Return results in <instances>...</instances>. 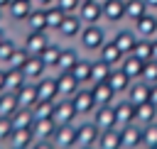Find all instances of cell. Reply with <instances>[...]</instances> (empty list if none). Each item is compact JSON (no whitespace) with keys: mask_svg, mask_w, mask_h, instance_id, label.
I'll use <instances>...</instances> for the list:
<instances>
[{"mask_svg":"<svg viewBox=\"0 0 157 149\" xmlns=\"http://www.w3.org/2000/svg\"><path fill=\"white\" fill-rule=\"evenodd\" d=\"M54 132H56V122H54L52 117H47V120H34V125H32L34 142H52Z\"/></svg>","mask_w":157,"mask_h":149,"instance_id":"ac0fdd59","label":"cell"},{"mask_svg":"<svg viewBox=\"0 0 157 149\" xmlns=\"http://www.w3.org/2000/svg\"><path fill=\"white\" fill-rule=\"evenodd\" d=\"M32 10H34V2H32V0H12V2L7 5V15H10L15 22H25Z\"/></svg>","mask_w":157,"mask_h":149,"instance_id":"7402d4cb","label":"cell"},{"mask_svg":"<svg viewBox=\"0 0 157 149\" xmlns=\"http://www.w3.org/2000/svg\"><path fill=\"white\" fill-rule=\"evenodd\" d=\"M140 81H142V83H147V85H155V83H157V59H150V61H145Z\"/></svg>","mask_w":157,"mask_h":149,"instance_id":"60d3db41","label":"cell"},{"mask_svg":"<svg viewBox=\"0 0 157 149\" xmlns=\"http://www.w3.org/2000/svg\"><path fill=\"white\" fill-rule=\"evenodd\" d=\"M54 5H56L59 10H64V12L69 15V12H76V10H78V5H81V0H56Z\"/></svg>","mask_w":157,"mask_h":149,"instance_id":"f6af8a7d","label":"cell"},{"mask_svg":"<svg viewBox=\"0 0 157 149\" xmlns=\"http://www.w3.org/2000/svg\"><path fill=\"white\" fill-rule=\"evenodd\" d=\"M132 56H137L140 61H150L152 59V42L150 39H140L137 37V42H135V46H132V51H130Z\"/></svg>","mask_w":157,"mask_h":149,"instance_id":"74e56055","label":"cell"},{"mask_svg":"<svg viewBox=\"0 0 157 149\" xmlns=\"http://www.w3.org/2000/svg\"><path fill=\"white\" fill-rule=\"evenodd\" d=\"M17 107H20L17 95L10 93V90H2V93H0V117H10Z\"/></svg>","mask_w":157,"mask_h":149,"instance_id":"836d02e7","label":"cell"},{"mask_svg":"<svg viewBox=\"0 0 157 149\" xmlns=\"http://www.w3.org/2000/svg\"><path fill=\"white\" fill-rule=\"evenodd\" d=\"M78 42L86 51H98L108 39H105V32L101 24H83L81 34H78Z\"/></svg>","mask_w":157,"mask_h":149,"instance_id":"6da1fadb","label":"cell"},{"mask_svg":"<svg viewBox=\"0 0 157 149\" xmlns=\"http://www.w3.org/2000/svg\"><path fill=\"white\" fill-rule=\"evenodd\" d=\"M52 120L56 122V127H61V125H76L78 115H76V110H74V105H71L69 98H59V100H54Z\"/></svg>","mask_w":157,"mask_h":149,"instance_id":"277c9868","label":"cell"},{"mask_svg":"<svg viewBox=\"0 0 157 149\" xmlns=\"http://www.w3.org/2000/svg\"><path fill=\"white\" fill-rule=\"evenodd\" d=\"M25 22H27L29 32H47V12H44V7H34Z\"/></svg>","mask_w":157,"mask_h":149,"instance_id":"1f68e13d","label":"cell"},{"mask_svg":"<svg viewBox=\"0 0 157 149\" xmlns=\"http://www.w3.org/2000/svg\"><path fill=\"white\" fill-rule=\"evenodd\" d=\"M20 71H22L25 81H29V83H37L42 76H47V71H49V68L42 64V59H39V56H32V54H29V56H27V61L20 66Z\"/></svg>","mask_w":157,"mask_h":149,"instance_id":"52a82bcc","label":"cell"},{"mask_svg":"<svg viewBox=\"0 0 157 149\" xmlns=\"http://www.w3.org/2000/svg\"><path fill=\"white\" fill-rule=\"evenodd\" d=\"M103 20L120 22L125 17V0H103Z\"/></svg>","mask_w":157,"mask_h":149,"instance_id":"603a6c76","label":"cell"},{"mask_svg":"<svg viewBox=\"0 0 157 149\" xmlns=\"http://www.w3.org/2000/svg\"><path fill=\"white\" fill-rule=\"evenodd\" d=\"M10 132H12V125H10V117H0V144H5V142H7V137H10Z\"/></svg>","mask_w":157,"mask_h":149,"instance_id":"bcb514c9","label":"cell"},{"mask_svg":"<svg viewBox=\"0 0 157 149\" xmlns=\"http://www.w3.org/2000/svg\"><path fill=\"white\" fill-rule=\"evenodd\" d=\"M71 105H74V110H76V115L78 117H88L93 110H96V103H93V93H91V88H86V85H81L71 98Z\"/></svg>","mask_w":157,"mask_h":149,"instance_id":"3957f363","label":"cell"},{"mask_svg":"<svg viewBox=\"0 0 157 149\" xmlns=\"http://www.w3.org/2000/svg\"><path fill=\"white\" fill-rule=\"evenodd\" d=\"M150 147H157V122L142 127V149H150Z\"/></svg>","mask_w":157,"mask_h":149,"instance_id":"7bdbcfd3","label":"cell"},{"mask_svg":"<svg viewBox=\"0 0 157 149\" xmlns=\"http://www.w3.org/2000/svg\"><path fill=\"white\" fill-rule=\"evenodd\" d=\"M44 12H47V29H59V24H61V20H64V10H59L56 5H52V7H44Z\"/></svg>","mask_w":157,"mask_h":149,"instance_id":"ab89813d","label":"cell"},{"mask_svg":"<svg viewBox=\"0 0 157 149\" xmlns=\"http://www.w3.org/2000/svg\"><path fill=\"white\" fill-rule=\"evenodd\" d=\"M25 83H27V81H25V76H22L20 68H5V90L17 93Z\"/></svg>","mask_w":157,"mask_h":149,"instance_id":"d6a6232c","label":"cell"},{"mask_svg":"<svg viewBox=\"0 0 157 149\" xmlns=\"http://www.w3.org/2000/svg\"><path fill=\"white\" fill-rule=\"evenodd\" d=\"M150 149H157V147H150Z\"/></svg>","mask_w":157,"mask_h":149,"instance_id":"91938a15","label":"cell"},{"mask_svg":"<svg viewBox=\"0 0 157 149\" xmlns=\"http://www.w3.org/2000/svg\"><path fill=\"white\" fill-rule=\"evenodd\" d=\"M135 34L140 39H155L157 37V17L155 15H142L137 22H135Z\"/></svg>","mask_w":157,"mask_h":149,"instance_id":"d6986e66","label":"cell"},{"mask_svg":"<svg viewBox=\"0 0 157 149\" xmlns=\"http://www.w3.org/2000/svg\"><path fill=\"white\" fill-rule=\"evenodd\" d=\"M22 46H25L32 56H39V54L49 46V37H47V32H27Z\"/></svg>","mask_w":157,"mask_h":149,"instance_id":"7c38bea8","label":"cell"},{"mask_svg":"<svg viewBox=\"0 0 157 149\" xmlns=\"http://www.w3.org/2000/svg\"><path fill=\"white\" fill-rule=\"evenodd\" d=\"M34 2V7H52L56 0H32Z\"/></svg>","mask_w":157,"mask_h":149,"instance_id":"681fc988","label":"cell"},{"mask_svg":"<svg viewBox=\"0 0 157 149\" xmlns=\"http://www.w3.org/2000/svg\"><path fill=\"white\" fill-rule=\"evenodd\" d=\"M12 0H0V10H7V5H10Z\"/></svg>","mask_w":157,"mask_h":149,"instance_id":"db71d44e","label":"cell"},{"mask_svg":"<svg viewBox=\"0 0 157 149\" xmlns=\"http://www.w3.org/2000/svg\"><path fill=\"white\" fill-rule=\"evenodd\" d=\"M142 66H145V61H140V59L132 56V54H125V59L120 61L118 68H123V71L128 73L130 81H140V76H142Z\"/></svg>","mask_w":157,"mask_h":149,"instance_id":"484cf974","label":"cell"},{"mask_svg":"<svg viewBox=\"0 0 157 149\" xmlns=\"http://www.w3.org/2000/svg\"><path fill=\"white\" fill-rule=\"evenodd\" d=\"M29 149H56L52 142H32V147Z\"/></svg>","mask_w":157,"mask_h":149,"instance_id":"7dc6e473","label":"cell"},{"mask_svg":"<svg viewBox=\"0 0 157 149\" xmlns=\"http://www.w3.org/2000/svg\"><path fill=\"white\" fill-rule=\"evenodd\" d=\"M145 5H147V10H157V0H145Z\"/></svg>","mask_w":157,"mask_h":149,"instance_id":"f5cc1de1","label":"cell"},{"mask_svg":"<svg viewBox=\"0 0 157 149\" xmlns=\"http://www.w3.org/2000/svg\"><path fill=\"white\" fill-rule=\"evenodd\" d=\"M118 95H125V90L130 88V78H128V73L123 71V68H110V73H108V81H105Z\"/></svg>","mask_w":157,"mask_h":149,"instance_id":"44dd1931","label":"cell"},{"mask_svg":"<svg viewBox=\"0 0 157 149\" xmlns=\"http://www.w3.org/2000/svg\"><path fill=\"white\" fill-rule=\"evenodd\" d=\"M81 2H88V0H81Z\"/></svg>","mask_w":157,"mask_h":149,"instance_id":"680465c9","label":"cell"},{"mask_svg":"<svg viewBox=\"0 0 157 149\" xmlns=\"http://www.w3.org/2000/svg\"><path fill=\"white\" fill-rule=\"evenodd\" d=\"M150 42H152V59H157V37L150 39Z\"/></svg>","mask_w":157,"mask_h":149,"instance_id":"816d5d0a","label":"cell"},{"mask_svg":"<svg viewBox=\"0 0 157 149\" xmlns=\"http://www.w3.org/2000/svg\"><path fill=\"white\" fill-rule=\"evenodd\" d=\"M78 51L71 49V46H61V54H59V61H56V71H71L76 64H78Z\"/></svg>","mask_w":157,"mask_h":149,"instance_id":"f1b7e54d","label":"cell"},{"mask_svg":"<svg viewBox=\"0 0 157 149\" xmlns=\"http://www.w3.org/2000/svg\"><path fill=\"white\" fill-rule=\"evenodd\" d=\"M91 93H93V103L96 107H103V105H113L118 100V93L108 85V83H98V85H91Z\"/></svg>","mask_w":157,"mask_h":149,"instance_id":"e0dca14e","label":"cell"},{"mask_svg":"<svg viewBox=\"0 0 157 149\" xmlns=\"http://www.w3.org/2000/svg\"><path fill=\"white\" fill-rule=\"evenodd\" d=\"M78 88H81V83H78L69 71H59V73H56V90H59V98H71Z\"/></svg>","mask_w":157,"mask_h":149,"instance_id":"5bb4252c","label":"cell"},{"mask_svg":"<svg viewBox=\"0 0 157 149\" xmlns=\"http://www.w3.org/2000/svg\"><path fill=\"white\" fill-rule=\"evenodd\" d=\"M135 122H137L140 127H147V125L157 122V107L150 105V103L137 105V107H135Z\"/></svg>","mask_w":157,"mask_h":149,"instance_id":"83f0119b","label":"cell"},{"mask_svg":"<svg viewBox=\"0 0 157 149\" xmlns=\"http://www.w3.org/2000/svg\"><path fill=\"white\" fill-rule=\"evenodd\" d=\"M10 125L12 129H25V127H32L34 125V115L29 107H17L12 115H10Z\"/></svg>","mask_w":157,"mask_h":149,"instance_id":"4316f807","label":"cell"},{"mask_svg":"<svg viewBox=\"0 0 157 149\" xmlns=\"http://www.w3.org/2000/svg\"><path fill=\"white\" fill-rule=\"evenodd\" d=\"M34 142V134H32V127H25V129H12L5 147L7 149H29Z\"/></svg>","mask_w":157,"mask_h":149,"instance_id":"8fae6325","label":"cell"},{"mask_svg":"<svg viewBox=\"0 0 157 149\" xmlns=\"http://www.w3.org/2000/svg\"><path fill=\"white\" fill-rule=\"evenodd\" d=\"M147 103L157 107V83H155V85H150V100H147Z\"/></svg>","mask_w":157,"mask_h":149,"instance_id":"c3c4849f","label":"cell"},{"mask_svg":"<svg viewBox=\"0 0 157 149\" xmlns=\"http://www.w3.org/2000/svg\"><path fill=\"white\" fill-rule=\"evenodd\" d=\"M81 29H83L81 17H78L76 12H69V15H64V20H61V24H59L56 32H59L64 39H76V37L81 34Z\"/></svg>","mask_w":157,"mask_h":149,"instance_id":"9c48e42d","label":"cell"},{"mask_svg":"<svg viewBox=\"0 0 157 149\" xmlns=\"http://www.w3.org/2000/svg\"><path fill=\"white\" fill-rule=\"evenodd\" d=\"M98 134L101 129L96 127L93 120H83L76 125V149H86V147H96L98 144Z\"/></svg>","mask_w":157,"mask_h":149,"instance_id":"7a4b0ae2","label":"cell"},{"mask_svg":"<svg viewBox=\"0 0 157 149\" xmlns=\"http://www.w3.org/2000/svg\"><path fill=\"white\" fill-rule=\"evenodd\" d=\"M98 59H101L103 64H108L110 68H118V66H120V61L125 59V54H123V51L113 44V39H110V42H105V44L98 49Z\"/></svg>","mask_w":157,"mask_h":149,"instance_id":"4fadbf2b","label":"cell"},{"mask_svg":"<svg viewBox=\"0 0 157 149\" xmlns=\"http://www.w3.org/2000/svg\"><path fill=\"white\" fill-rule=\"evenodd\" d=\"M142 15H147V5L145 0H125V17L137 22Z\"/></svg>","mask_w":157,"mask_h":149,"instance_id":"d590c367","label":"cell"},{"mask_svg":"<svg viewBox=\"0 0 157 149\" xmlns=\"http://www.w3.org/2000/svg\"><path fill=\"white\" fill-rule=\"evenodd\" d=\"M0 149H7V147H0Z\"/></svg>","mask_w":157,"mask_h":149,"instance_id":"94428289","label":"cell"},{"mask_svg":"<svg viewBox=\"0 0 157 149\" xmlns=\"http://www.w3.org/2000/svg\"><path fill=\"white\" fill-rule=\"evenodd\" d=\"M5 39H7V34H5L2 29H0V42H5Z\"/></svg>","mask_w":157,"mask_h":149,"instance_id":"11a10c76","label":"cell"},{"mask_svg":"<svg viewBox=\"0 0 157 149\" xmlns=\"http://www.w3.org/2000/svg\"><path fill=\"white\" fill-rule=\"evenodd\" d=\"M91 66H93V61H88V59H78V64L69 71L81 85H91Z\"/></svg>","mask_w":157,"mask_h":149,"instance_id":"4dcf8cb0","label":"cell"},{"mask_svg":"<svg viewBox=\"0 0 157 149\" xmlns=\"http://www.w3.org/2000/svg\"><path fill=\"white\" fill-rule=\"evenodd\" d=\"M91 120L96 122L98 129H108V127H115V110L113 105H103V107H96L91 112Z\"/></svg>","mask_w":157,"mask_h":149,"instance_id":"ffe728a7","label":"cell"},{"mask_svg":"<svg viewBox=\"0 0 157 149\" xmlns=\"http://www.w3.org/2000/svg\"><path fill=\"white\" fill-rule=\"evenodd\" d=\"M27 56H29V51L25 49V46H17L15 51H12V56L7 59V64H5V68H20L25 61H27Z\"/></svg>","mask_w":157,"mask_h":149,"instance_id":"b9f144b4","label":"cell"},{"mask_svg":"<svg viewBox=\"0 0 157 149\" xmlns=\"http://www.w3.org/2000/svg\"><path fill=\"white\" fill-rule=\"evenodd\" d=\"M0 20H2V10H0Z\"/></svg>","mask_w":157,"mask_h":149,"instance_id":"6f0895ef","label":"cell"},{"mask_svg":"<svg viewBox=\"0 0 157 149\" xmlns=\"http://www.w3.org/2000/svg\"><path fill=\"white\" fill-rule=\"evenodd\" d=\"M59 54H61V46L59 44H52L49 42V46L39 54V59H42V64L47 66V68H56V61H59Z\"/></svg>","mask_w":157,"mask_h":149,"instance_id":"8d00e7d4","label":"cell"},{"mask_svg":"<svg viewBox=\"0 0 157 149\" xmlns=\"http://www.w3.org/2000/svg\"><path fill=\"white\" fill-rule=\"evenodd\" d=\"M86 149H98V147H86Z\"/></svg>","mask_w":157,"mask_h":149,"instance_id":"9f6ffc18","label":"cell"},{"mask_svg":"<svg viewBox=\"0 0 157 149\" xmlns=\"http://www.w3.org/2000/svg\"><path fill=\"white\" fill-rule=\"evenodd\" d=\"M37 95L39 100H59V90H56V76H42L37 83Z\"/></svg>","mask_w":157,"mask_h":149,"instance_id":"9a60e30c","label":"cell"},{"mask_svg":"<svg viewBox=\"0 0 157 149\" xmlns=\"http://www.w3.org/2000/svg\"><path fill=\"white\" fill-rule=\"evenodd\" d=\"M17 49V44L12 42V39H5V42H0V64L5 66L7 64V59L12 56V51Z\"/></svg>","mask_w":157,"mask_h":149,"instance_id":"ee69618b","label":"cell"},{"mask_svg":"<svg viewBox=\"0 0 157 149\" xmlns=\"http://www.w3.org/2000/svg\"><path fill=\"white\" fill-rule=\"evenodd\" d=\"M52 144L56 149H76V125H61L56 127Z\"/></svg>","mask_w":157,"mask_h":149,"instance_id":"ba28073f","label":"cell"},{"mask_svg":"<svg viewBox=\"0 0 157 149\" xmlns=\"http://www.w3.org/2000/svg\"><path fill=\"white\" fill-rule=\"evenodd\" d=\"M135 42H137L135 29H118V32L113 34V44H115L123 54H130L132 46H135Z\"/></svg>","mask_w":157,"mask_h":149,"instance_id":"cb8c5ba5","label":"cell"},{"mask_svg":"<svg viewBox=\"0 0 157 149\" xmlns=\"http://www.w3.org/2000/svg\"><path fill=\"white\" fill-rule=\"evenodd\" d=\"M113 110H115V127H125V125H132L135 122V105L128 103L125 98L123 100H115L113 103Z\"/></svg>","mask_w":157,"mask_h":149,"instance_id":"30bf717a","label":"cell"},{"mask_svg":"<svg viewBox=\"0 0 157 149\" xmlns=\"http://www.w3.org/2000/svg\"><path fill=\"white\" fill-rule=\"evenodd\" d=\"M29 110H32L34 120H47V117H52V112H54V103H52V100H37Z\"/></svg>","mask_w":157,"mask_h":149,"instance_id":"f35d334b","label":"cell"},{"mask_svg":"<svg viewBox=\"0 0 157 149\" xmlns=\"http://www.w3.org/2000/svg\"><path fill=\"white\" fill-rule=\"evenodd\" d=\"M15 95H17L20 107H32V105L39 100V95H37V85H34V83H29V81H27V83L15 93Z\"/></svg>","mask_w":157,"mask_h":149,"instance_id":"f546056e","label":"cell"},{"mask_svg":"<svg viewBox=\"0 0 157 149\" xmlns=\"http://www.w3.org/2000/svg\"><path fill=\"white\" fill-rule=\"evenodd\" d=\"M5 90V68H0V93Z\"/></svg>","mask_w":157,"mask_h":149,"instance_id":"f907efd6","label":"cell"},{"mask_svg":"<svg viewBox=\"0 0 157 149\" xmlns=\"http://www.w3.org/2000/svg\"><path fill=\"white\" fill-rule=\"evenodd\" d=\"M76 15L81 17V22H83V24H98V22L103 20V5H101L98 0L81 2V5H78V10H76Z\"/></svg>","mask_w":157,"mask_h":149,"instance_id":"8992f818","label":"cell"},{"mask_svg":"<svg viewBox=\"0 0 157 149\" xmlns=\"http://www.w3.org/2000/svg\"><path fill=\"white\" fill-rule=\"evenodd\" d=\"M98 149H120V127H108L101 129L98 134Z\"/></svg>","mask_w":157,"mask_h":149,"instance_id":"d4e9b609","label":"cell"},{"mask_svg":"<svg viewBox=\"0 0 157 149\" xmlns=\"http://www.w3.org/2000/svg\"><path fill=\"white\" fill-rule=\"evenodd\" d=\"M108 73H110V66H108V64H103L101 59H96V61H93V66H91V85L105 83V81H108Z\"/></svg>","mask_w":157,"mask_h":149,"instance_id":"e575fe53","label":"cell"},{"mask_svg":"<svg viewBox=\"0 0 157 149\" xmlns=\"http://www.w3.org/2000/svg\"><path fill=\"white\" fill-rule=\"evenodd\" d=\"M125 100H128V103H132L135 107H137V105H142V103H147V100H150V85H147V83H142V81H132V83H130V88L125 90Z\"/></svg>","mask_w":157,"mask_h":149,"instance_id":"2e32d148","label":"cell"},{"mask_svg":"<svg viewBox=\"0 0 157 149\" xmlns=\"http://www.w3.org/2000/svg\"><path fill=\"white\" fill-rule=\"evenodd\" d=\"M120 149H142V127L137 122L120 127Z\"/></svg>","mask_w":157,"mask_h":149,"instance_id":"5b68a950","label":"cell"}]
</instances>
